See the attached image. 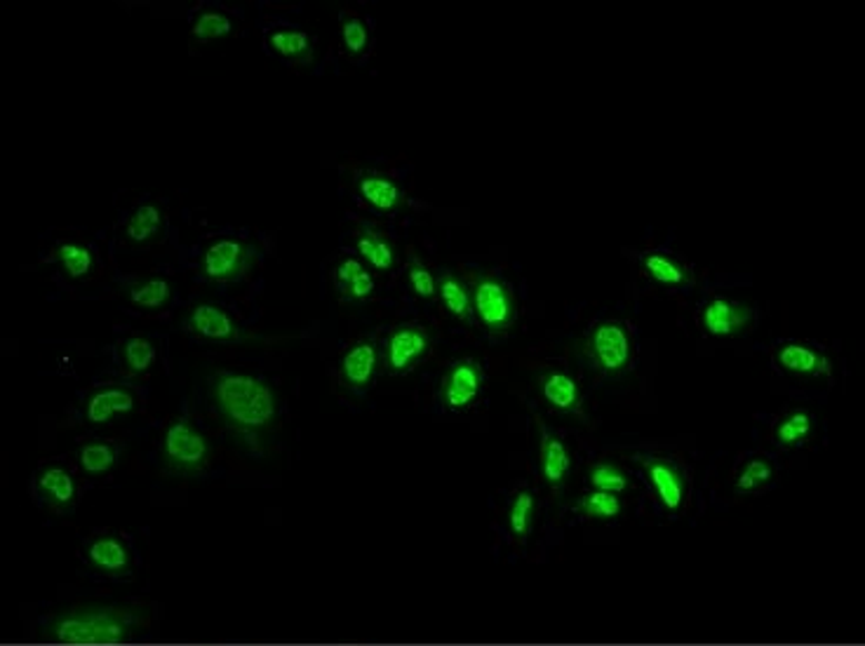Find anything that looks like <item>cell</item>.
I'll return each instance as SVG.
<instances>
[{"mask_svg": "<svg viewBox=\"0 0 865 646\" xmlns=\"http://www.w3.org/2000/svg\"><path fill=\"white\" fill-rule=\"evenodd\" d=\"M210 398L221 424L242 440H259L278 424V390L261 374L217 369L210 377Z\"/></svg>", "mask_w": 865, "mask_h": 646, "instance_id": "obj_1", "label": "cell"}, {"mask_svg": "<svg viewBox=\"0 0 865 646\" xmlns=\"http://www.w3.org/2000/svg\"><path fill=\"white\" fill-rule=\"evenodd\" d=\"M137 628V618L126 609L82 607L59 614L48 623V637L67 646L126 644Z\"/></svg>", "mask_w": 865, "mask_h": 646, "instance_id": "obj_2", "label": "cell"}, {"mask_svg": "<svg viewBox=\"0 0 865 646\" xmlns=\"http://www.w3.org/2000/svg\"><path fill=\"white\" fill-rule=\"evenodd\" d=\"M261 261V247L242 238H217L198 257V276L212 285L242 282Z\"/></svg>", "mask_w": 865, "mask_h": 646, "instance_id": "obj_3", "label": "cell"}, {"mask_svg": "<svg viewBox=\"0 0 865 646\" xmlns=\"http://www.w3.org/2000/svg\"><path fill=\"white\" fill-rule=\"evenodd\" d=\"M581 358L605 377H619L633 362V339L626 322L600 320L595 322L584 341L576 344Z\"/></svg>", "mask_w": 865, "mask_h": 646, "instance_id": "obj_4", "label": "cell"}, {"mask_svg": "<svg viewBox=\"0 0 865 646\" xmlns=\"http://www.w3.org/2000/svg\"><path fill=\"white\" fill-rule=\"evenodd\" d=\"M473 291V316L489 335H506L518 320V301L513 287L499 274L478 270L470 285Z\"/></svg>", "mask_w": 865, "mask_h": 646, "instance_id": "obj_5", "label": "cell"}, {"mask_svg": "<svg viewBox=\"0 0 865 646\" xmlns=\"http://www.w3.org/2000/svg\"><path fill=\"white\" fill-rule=\"evenodd\" d=\"M162 464L177 475H198L210 464L212 445L191 419L177 416L162 430L160 440Z\"/></svg>", "mask_w": 865, "mask_h": 646, "instance_id": "obj_6", "label": "cell"}, {"mask_svg": "<svg viewBox=\"0 0 865 646\" xmlns=\"http://www.w3.org/2000/svg\"><path fill=\"white\" fill-rule=\"evenodd\" d=\"M432 348L430 331L419 322H398L390 327L381 344V365L388 374H407L415 369Z\"/></svg>", "mask_w": 865, "mask_h": 646, "instance_id": "obj_7", "label": "cell"}, {"mask_svg": "<svg viewBox=\"0 0 865 646\" xmlns=\"http://www.w3.org/2000/svg\"><path fill=\"white\" fill-rule=\"evenodd\" d=\"M183 327L200 341L217 346H238L250 341V335L238 325L231 312L215 301H196L183 316Z\"/></svg>", "mask_w": 865, "mask_h": 646, "instance_id": "obj_8", "label": "cell"}, {"mask_svg": "<svg viewBox=\"0 0 865 646\" xmlns=\"http://www.w3.org/2000/svg\"><path fill=\"white\" fill-rule=\"evenodd\" d=\"M633 461L643 468L647 483L656 496V501L664 506L666 513H677L685 506L687 498V475L670 458L652 456V454H635Z\"/></svg>", "mask_w": 865, "mask_h": 646, "instance_id": "obj_9", "label": "cell"}, {"mask_svg": "<svg viewBox=\"0 0 865 646\" xmlns=\"http://www.w3.org/2000/svg\"><path fill=\"white\" fill-rule=\"evenodd\" d=\"M485 388V369L478 358H459L451 362L440 381V402L447 411H466L476 405Z\"/></svg>", "mask_w": 865, "mask_h": 646, "instance_id": "obj_10", "label": "cell"}, {"mask_svg": "<svg viewBox=\"0 0 865 646\" xmlns=\"http://www.w3.org/2000/svg\"><path fill=\"white\" fill-rule=\"evenodd\" d=\"M137 392L126 384H101L82 400V419L88 426H109L118 416H128L137 409Z\"/></svg>", "mask_w": 865, "mask_h": 646, "instance_id": "obj_11", "label": "cell"}, {"mask_svg": "<svg viewBox=\"0 0 865 646\" xmlns=\"http://www.w3.org/2000/svg\"><path fill=\"white\" fill-rule=\"evenodd\" d=\"M381 365V346L375 339H358L339 360V379L346 390L362 395L375 384Z\"/></svg>", "mask_w": 865, "mask_h": 646, "instance_id": "obj_12", "label": "cell"}, {"mask_svg": "<svg viewBox=\"0 0 865 646\" xmlns=\"http://www.w3.org/2000/svg\"><path fill=\"white\" fill-rule=\"evenodd\" d=\"M702 327L706 335L717 337V339H729L744 335L746 329L753 327L755 322V308L746 301H734V299H710L702 308Z\"/></svg>", "mask_w": 865, "mask_h": 646, "instance_id": "obj_13", "label": "cell"}, {"mask_svg": "<svg viewBox=\"0 0 865 646\" xmlns=\"http://www.w3.org/2000/svg\"><path fill=\"white\" fill-rule=\"evenodd\" d=\"M356 193L375 212L386 217H396L405 207V191L400 189V183L379 170H360L356 175Z\"/></svg>", "mask_w": 865, "mask_h": 646, "instance_id": "obj_14", "label": "cell"}, {"mask_svg": "<svg viewBox=\"0 0 865 646\" xmlns=\"http://www.w3.org/2000/svg\"><path fill=\"white\" fill-rule=\"evenodd\" d=\"M776 362L795 377H828L833 371L831 358L821 348L802 341H784L776 348Z\"/></svg>", "mask_w": 865, "mask_h": 646, "instance_id": "obj_15", "label": "cell"}, {"mask_svg": "<svg viewBox=\"0 0 865 646\" xmlns=\"http://www.w3.org/2000/svg\"><path fill=\"white\" fill-rule=\"evenodd\" d=\"M36 494L52 510H69L78 501V483L69 468L48 464L36 475Z\"/></svg>", "mask_w": 865, "mask_h": 646, "instance_id": "obj_16", "label": "cell"}, {"mask_svg": "<svg viewBox=\"0 0 865 646\" xmlns=\"http://www.w3.org/2000/svg\"><path fill=\"white\" fill-rule=\"evenodd\" d=\"M335 287L346 306H360L375 295V276L360 259L344 257L335 266Z\"/></svg>", "mask_w": 865, "mask_h": 646, "instance_id": "obj_17", "label": "cell"}, {"mask_svg": "<svg viewBox=\"0 0 865 646\" xmlns=\"http://www.w3.org/2000/svg\"><path fill=\"white\" fill-rule=\"evenodd\" d=\"M356 249L360 259L377 270V274H388L398 264V249L379 226L372 221H362L356 231Z\"/></svg>", "mask_w": 865, "mask_h": 646, "instance_id": "obj_18", "label": "cell"}, {"mask_svg": "<svg viewBox=\"0 0 865 646\" xmlns=\"http://www.w3.org/2000/svg\"><path fill=\"white\" fill-rule=\"evenodd\" d=\"M539 470L541 477L546 479V485L558 489L567 483L569 470H571V454L569 447L563 443V437L558 433H553L544 424H539Z\"/></svg>", "mask_w": 865, "mask_h": 646, "instance_id": "obj_19", "label": "cell"}, {"mask_svg": "<svg viewBox=\"0 0 865 646\" xmlns=\"http://www.w3.org/2000/svg\"><path fill=\"white\" fill-rule=\"evenodd\" d=\"M88 565L105 576H126L132 567L128 546L113 534H101L86 546Z\"/></svg>", "mask_w": 865, "mask_h": 646, "instance_id": "obj_20", "label": "cell"}, {"mask_svg": "<svg viewBox=\"0 0 865 646\" xmlns=\"http://www.w3.org/2000/svg\"><path fill=\"white\" fill-rule=\"evenodd\" d=\"M438 299L447 316L459 320L461 325H470L476 320L473 316V291L470 285L451 268H443L438 274Z\"/></svg>", "mask_w": 865, "mask_h": 646, "instance_id": "obj_21", "label": "cell"}, {"mask_svg": "<svg viewBox=\"0 0 865 646\" xmlns=\"http://www.w3.org/2000/svg\"><path fill=\"white\" fill-rule=\"evenodd\" d=\"M122 295H126L128 304L135 306L137 310L158 312L172 304L175 287L168 278L149 276V278H137V280L128 282L126 287H122Z\"/></svg>", "mask_w": 865, "mask_h": 646, "instance_id": "obj_22", "label": "cell"}, {"mask_svg": "<svg viewBox=\"0 0 865 646\" xmlns=\"http://www.w3.org/2000/svg\"><path fill=\"white\" fill-rule=\"evenodd\" d=\"M541 398L563 414H574L581 409V388L574 377L565 371H546L537 379Z\"/></svg>", "mask_w": 865, "mask_h": 646, "instance_id": "obj_23", "label": "cell"}, {"mask_svg": "<svg viewBox=\"0 0 865 646\" xmlns=\"http://www.w3.org/2000/svg\"><path fill=\"white\" fill-rule=\"evenodd\" d=\"M165 231H168V219L153 202L137 205L126 223V238L132 245H153L165 238Z\"/></svg>", "mask_w": 865, "mask_h": 646, "instance_id": "obj_24", "label": "cell"}, {"mask_svg": "<svg viewBox=\"0 0 865 646\" xmlns=\"http://www.w3.org/2000/svg\"><path fill=\"white\" fill-rule=\"evenodd\" d=\"M640 266L645 274L664 287H689L694 285V274L692 270L670 255L662 252V249H649L640 257Z\"/></svg>", "mask_w": 865, "mask_h": 646, "instance_id": "obj_25", "label": "cell"}, {"mask_svg": "<svg viewBox=\"0 0 865 646\" xmlns=\"http://www.w3.org/2000/svg\"><path fill=\"white\" fill-rule=\"evenodd\" d=\"M269 48L280 57L292 61V64H308L314 59V38L295 27H280L271 31Z\"/></svg>", "mask_w": 865, "mask_h": 646, "instance_id": "obj_26", "label": "cell"}, {"mask_svg": "<svg viewBox=\"0 0 865 646\" xmlns=\"http://www.w3.org/2000/svg\"><path fill=\"white\" fill-rule=\"evenodd\" d=\"M118 362L130 377H143L156 365V344L147 337H126L118 344Z\"/></svg>", "mask_w": 865, "mask_h": 646, "instance_id": "obj_27", "label": "cell"}, {"mask_svg": "<svg viewBox=\"0 0 865 646\" xmlns=\"http://www.w3.org/2000/svg\"><path fill=\"white\" fill-rule=\"evenodd\" d=\"M537 494L531 489H520L513 494L506 513V525L513 538L525 540L531 534L534 519H537Z\"/></svg>", "mask_w": 865, "mask_h": 646, "instance_id": "obj_28", "label": "cell"}, {"mask_svg": "<svg viewBox=\"0 0 865 646\" xmlns=\"http://www.w3.org/2000/svg\"><path fill=\"white\" fill-rule=\"evenodd\" d=\"M54 259L71 280L90 278L95 274V266H97L92 247L82 245V242H61L54 249Z\"/></svg>", "mask_w": 865, "mask_h": 646, "instance_id": "obj_29", "label": "cell"}, {"mask_svg": "<svg viewBox=\"0 0 865 646\" xmlns=\"http://www.w3.org/2000/svg\"><path fill=\"white\" fill-rule=\"evenodd\" d=\"M116 464H118V449L111 443H99V440L86 443L78 451V466L90 477L111 473Z\"/></svg>", "mask_w": 865, "mask_h": 646, "instance_id": "obj_30", "label": "cell"}, {"mask_svg": "<svg viewBox=\"0 0 865 646\" xmlns=\"http://www.w3.org/2000/svg\"><path fill=\"white\" fill-rule=\"evenodd\" d=\"M405 282L407 289L421 301H430L438 297V276L432 274L430 266L421 261L415 252H409L405 266Z\"/></svg>", "mask_w": 865, "mask_h": 646, "instance_id": "obj_31", "label": "cell"}, {"mask_svg": "<svg viewBox=\"0 0 865 646\" xmlns=\"http://www.w3.org/2000/svg\"><path fill=\"white\" fill-rule=\"evenodd\" d=\"M233 33V19L226 17L219 10H202L193 19L191 36L198 43H212V40H221Z\"/></svg>", "mask_w": 865, "mask_h": 646, "instance_id": "obj_32", "label": "cell"}, {"mask_svg": "<svg viewBox=\"0 0 865 646\" xmlns=\"http://www.w3.org/2000/svg\"><path fill=\"white\" fill-rule=\"evenodd\" d=\"M814 428L812 414L807 411H791L781 419L774 428V437L781 447H797L807 440V435Z\"/></svg>", "mask_w": 865, "mask_h": 646, "instance_id": "obj_33", "label": "cell"}, {"mask_svg": "<svg viewBox=\"0 0 865 646\" xmlns=\"http://www.w3.org/2000/svg\"><path fill=\"white\" fill-rule=\"evenodd\" d=\"M574 508L579 515H586L593 519H616L624 513V504H622L619 496L607 494V491H595V489L590 494L581 496Z\"/></svg>", "mask_w": 865, "mask_h": 646, "instance_id": "obj_34", "label": "cell"}, {"mask_svg": "<svg viewBox=\"0 0 865 646\" xmlns=\"http://www.w3.org/2000/svg\"><path fill=\"white\" fill-rule=\"evenodd\" d=\"M588 483L595 491H607L619 496L630 487V477L614 464H595L588 473Z\"/></svg>", "mask_w": 865, "mask_h": 646, "instance_id": "obj_35", "label": "cell"}, {"mask_svg": "<svg viewBox=\"0 0 865 646\" xmlns=\"http://www.w3.org/2000/svg\"><path fill=\"white\" fill-rule=\"evenodd\" d=\"M341 38H344V48L354 59H360L367 48H369V29L365 24V19L356 14H344L341 17Z\"/></svg>", "mask_w": 865, "mask_h": 646, "instance_id": "obj_36", "label": "cell"}, {"mask_svg": "<svg viewBox=\"0 0 865 646\" xmlns=\"http://www.w3.org/2000/svg\"><path fill=\"white\" fill-rule=\"evenodd\" d=\"M772 477H774V466L769 461H765V458H750L736 477V489L746 494L757 491L759 487L772 483Z\"/></svg>", "mask_w": 865, "mask_h": 646, "instance_id": "obj_37", "label": "cell"}]
</instances>
